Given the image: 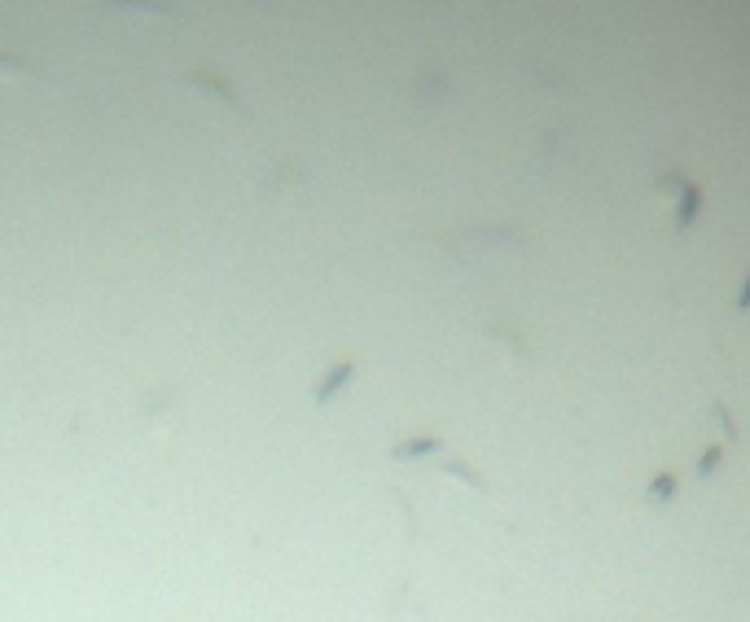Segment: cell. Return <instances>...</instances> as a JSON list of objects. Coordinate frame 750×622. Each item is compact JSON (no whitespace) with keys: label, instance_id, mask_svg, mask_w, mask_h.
Instances as JSON below:
<instances>
[{"label":"cell","instance_id":"cell-1","mask_svg":"<svg viewBox=\"0 0 750 622\" xmlns=\"http://www.w3.org/2000/svg\"><path fill=\"white\" fill-rule=\"evenodd\" d=\"M189 84H198V88H207V97H215L219 105H228L233 114H242V102L233 97V88L224 84V79H215V75H207V70H194L189 75Z\"/></svg>","mask_w":750,"mask_h":622},{"label":"cell","instance_id":"cell-2","mask_svg":"<svg viewBox=\"0 0 750 622\" xmlns=\"http://www.w3.org/2000/svg\"><path fill=\"white\" fill-rule=\"evenodd\" d=\"M351 377H356V364H338V368H329V377L317 386V404H329V399H334V395L351 381Z\"/></svg>","mask_w":750,"mask_h":622},{"label":"cell","instance_id":"cell-3","mask_svg":"<svg viewBox=\"0 0 750 622\" xmlns=\"http://www.w3.org/2000/svg\"><path fill=\"white\" fill-rule=\"evenodd\" d=\"M110 9H136V13H150V18H167L176 13L171 0H110Z\"/></svg>","mask_w":750,"mask_h":622},{"label":"cell","instance_id":"cell-4","mask_svg":"<svg viewBox=\"0 0 750 622\" xmlns=\"http://www.w3.org/2000/svg\"><path fill=\"white\" fill-rule=\"evenodd\" d=\"M0 79H36V66L13 53H0Z\"/></svg>","mask_w":750,"mask_h":622}]
</instances>
